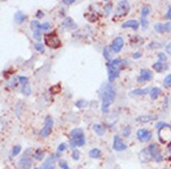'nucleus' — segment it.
Returning a JSON list of instances; mask_svg holds the SVG:
<instances>
[{"label":"nucleus","mask_w":171,"mask_h":169,"mask_svg":"<svg viewBox=\"0 0 171 169\" xmlns=\"http://www.w3.org/2000/svg\"><path fill=\"white\" fill-rule=\"evenodd\" d=\"M99 92L102 98V107H101L102 112L107 113L110 104L114 101V98H116V90H114V88L112 87L111 84L104 83L102 85V87L100 88Z\"/></svg>","instance_id":"f257e3e1"},{"label":"nucleus","mask_w":171,"mask_h":169,"mask_svg":"<svg viewBox=\"0 0 171 169\" xmlns=\"http://www.w3.org/2000/svg\"><path fill=\"white\" fill-rule=\"evenodd\" d=\"M126 61L122 58H114V60L109 61L106 64L107 70H108V79L109 82L112 83L114 79H117L120 75V71L123 69L126 65Z\"/></svg>","instance_id":"f03ea898"},{"label":"nucleus","mask_w":171,"mask_h":169,"mask_svg":"<svg viewBox=\"0 0 171 169\" xmlns=\"http://www.w3.org/2000/svg\"><path fill=\"white\" fill-rule=\"evenodd\" d=\"M85 144V136L82 129H75L70 132V146L72 149L81 147Z\"/></svg>","instance_id":"7ed1b4c3"},{"label":"nucleus","mask_w":171,"mask_h":169,"mask_svg":"<svg viewBox=\"0 0 171 169\" xmlns=\"http://www.w3.org/2000/svg\"><path fill=\"white\" fill-rule=\"evenodd\" d=\"M44 43L47 47L52 48V49H58L62 46V42L59 39V37L57 36V33H50L45 35L44 37Z\"/></svg>","instance_id":"20e7f679"},{"label":"nucleus","mask_w":171,"mask_h":169,"mask_svg":"<svg viewBox=\"0 0 171 169\" xmlns=\"http://www.w3.org/2000/svg\"><path fill=\"white\" fill-rule=\"evenodd\" d=\"M147 148H148L149 153H150V155H151V158H152L156 163L162 162L164 158H163V155H162V153H161L160 148H158V144L152 143V144H150Z\"/></svg>","instance_id":"39448f33"},{"label":"nucleus","mask_w":171,"mask_h":169,"mask_svg":"<svg viewBox=\"0 0 171 169\" xmlns=\"http://www.w3.org/2000/svg\"><path fill=\"white\" fill-rule=\"evenodd\" d=\"M53 126H54V120L50 116H47L45 118L44 122V126L42 127V129L40 131V136L42 138H46L50 135L53 131Z\"/></svg>","instance_id":"423d86ee"},{"label":"nucleus","mask_w":171,"mask_h":169,"mask_svg":"<svg viewBox=\"0 0 171 169\" xmlns=\"http://www.w3.org/2000/svg\"><path fill=\"white\" fill-rule=\"evenodd\" d=\"M129 11H130V5L128 1H120L114 15L117 17H124L129 13Z\"/></svg>","instance_id":"0eeeda50"},{"label":"nucleus","mask_w":171,"mask_h":169,"mask_svg":"<svg viewBox=\"0 0 171 169\" xmlns=\"http://www.w3.org/2000/svg\"><path fill=\"white\" fill-rule=\"evenodd\" d=\"M136 138L141 142H148L152 138V133L146 129H140L136 132Z\"/></svg>","instance_id":"6e6552de"},{"label":"nucleus","mask_w":171,"mask_h":169,"mask_svg":"<svg viewBox=\"0 0 171 169\" xmlns=\"http://www.w3.org/2000/svg\"><path fill=\"white\" fill-rule=\"evenodd\" d=\"M112 148L116 151H123L127 149V145L122 141V139L120 138V136L116 135L113 137V142H112Z\"/></svg>","instance_id":"1a4fd4ad"},{"label":"nucleus","mask_w":171,"mask_h":169,"mask_svg":"<svg viewBox=\"0 0 171 169\" xmlns=\"http://www.w3.org/2000/svg\"><path fill=\"white\" fill-rule=\"evenodd\" d=\"M124 46V38L122 37H117L113 41H112L111 45H110V49L113 51L114 53H119L120 51L122 50Z\"/></svg>","instance_id":"9d476101"},{"label":"nucleus","mask_w":171,"mask_h":169,"mask_svg":"<svg viewBox=\"0 0 171 169\" xmlns=\"http://www.w3.org/2000/svg\"><path fill=\"white\" fill-rule=\"evenodd\" d=\"M153 78V73L151 72L149 69H142L140 72V75L138 77V82L139 83H146V82H150Z\"/></svg>","instance_id":"9b49d317"},{"label":"nucleus","mask_w":171,"mask_h":169,"mask_svg":"<svg viewBox=\"0 0 171 169\" xmlns=\"http://www.w3.org/2000/svg\"><path fill=\"white\" fill-rule=\"evenodd\" d=\"M154 30L158 33H171V21L166 23H156L154 25Z\"/></svg>","instance_id":"f8f14e48"},{"label":"nucleus","mask_w":171,"mask_h":169,"mask_svg":"<svg viewBox=\"0 0 171 169\" xmlns=\"http://www.w3.org/2000/svg\"><path fill=\"white\" fill-rule=\"evenodd\" d=\"M32 166H33V161H32L31 158L24 156L20 160L18 161V167L19 169H31Z\"/></svg>","instance_id":"ddd939ff"},{"label":"nucleus","mask_w":171,"mask_h":169,"mask_svg":"<svg viewBox=\"0 0 171 169\" xmlns=\"http://www.w3.org/2000/svg\"><path fill=\"white\" fill-rule=\"evenodd\" d=\"M57 157H59L58 155H52L50 157H48L45 160V162L42 164V169H55V162L57 160Z\"/></svg>","instance_id":"4468645a"},{"label":"nucleus","mask_w":171,"mask_h":169,"mask_svg":"<svg viewBox=\"0 0 171 169\" xmlns=\"http://www.w3.org/2000/svg\"><path fill=\"white\" fill-rule=\"evenodd\" d=\"M139 159H140V161L142 163H148L149 161L151 160V155L150 153H149L148 148H144L142 149L140 151V153H139Z\"/></svg>","instance_id":"2eb2a0df"},{"label":"nucleus","mask_w":171,"mask_h":169,"mask_svg":"<svg viewBox=\"0 0 171 169\" xmlns=\"http://www.w3.org/2000/svg\"><path fill=\"white\" fill-rule=\"evenodd\" d=\"M150 92V88H143V89H134L129 92V96L136 97V96H144Z\"/></svg>","instance_id":"dca6fc26"},{"label":"nucleus","mask_w":171,"mask_h":169,"mask_svg":"<svg viewBox=\"0 0 171 169\" xmlns=\"http://www.w3.org/2000/svg\"><path fill=\"white\" fill-rule=\"evenodd\" d=\"M123 28H132L133 30H138L140 27V22L136 20H128L122 24Z\"/></svg>","instance_id":"f3484780"},{"label":"nucleus","mask_w":171,"mask_h":169,"mask_svg":"<svg viewBox=\"0 0 171 169\" xmlns=\"http://www.w3.org/2000/svg\"><path fill=\"white\" fill-rule=\"evenodd\" d=\"M153 70H155L158 73H162L164 71L168 70V65L166 63H161V62H156L152 65Z\"/></svg>","instance_id":"a211bd4d"},{"label":"nucleus","mask_w":171,"mask_h":169,"mask_svg":"<svg viewBox=\"0 0 171 169\" xmlns=\"http://www.w3.org/2000/svg\"><path fill=\"white\" fill-rule=\"evenodd\" d=\"M158 117L152 116V115H142V116H139L136 120L141 123H148V122L152 121V120H156Z\"/></svg>","instance_id":"6ab92c4d"},{"label":"nucleus","mask_w":171,"mask_h":169,"mask_svg":"<svg viewBox=\"0 0 171 169\" xmlns=\"http://www.w3.org/2000/svg\"><path fill=\"white\" fill-rule=\"evenodd\" d=\"M92 129H94V132L98 135V136H104L105 133H106V129H105L104 126L102 125V124H100V123L94 124Z\"/></svg>","instance_id":"aec40b11"},{"label":"nucleus","mask_w":171,"mask_h":169,"mask_svg":"<svg viewBox=\"0 0 171 169\" xmlns=\"http://www.w3.org/2000/svg\"><path fill=\"white\" fill-rule=\"evenodd\" d=\"M63 25H64L66 28H69V29L77 28V24H76L74 20H72V18H69V17H67V18L64 19V21H63Z\"/></svg>","instance_id":"412c9836"},{"label":"nucleus","mask_w":171,"mask_h":169,"mask_svg":"<svg viewBox=\"0 0 171 169\" xmlns=\"http://www.w3.org/2000/svg\"><path fill=\"white\" fill-rule=\"evenodd\" d=\"M161 93H162L161 88H158V87L152 88V89H150V92H149V94H150V98L153 100L156 99L161 95Z\"/></svg>","instance_id":"4be33fe9"},{"label":"nucleus","mask_w":171,"mask_h":169,"mask_svg":"<svg viewBox=\"0 0 171 169\" xmlns=\"http://www.w3.org/2000/svg\"><path fill=\"white\" fill-rule=\"evenodd\" d=\"M14 19H15L16 23L21 24L26 20V16L23 13H21V12H17L15 14V16H14Z\"/></svg>","instance_id":"5701e85b"},{"label":"nucleus","mask_w":171,"mask_h":169,"mask_svg":"<svg viewBox=\"0 0 171 169\" xmlns=\"http://www.w3.org/2000/svg\"><path fill=\"white\" fill-rule=\"evenodd\" d=\"M88 155L91 159H99L101 157V150L99 148H92L89 150Z\"/></svg>","instance_id":"b1692460"},{"label":"nucleus","mask_w":171,"mask_h":169,"mask_svg":"<svg viewBox=\"0 0 171 169\" xmlns=\"http://www.w3.org/2000/svg\"><path fill=\"white\" fill-rule=\"evenodd\" d=\"M21 93H22V94L24 95V96H30L31 93H32L31 86H30V85L22 86V89H21Z\"/></svg>","instance_id":"393cba45"},{"label":"nucleus","mask_w":171,"mask_h":169,"mask_svg":"<svg viewBox=\"0 0 171 169\" xmlns=\"http://www.w3.org/2000/svg\"><path fill=\"white\" fill-rule=\"evenodd\" d=\"M31 27L34 31L35 30H41V23L38 20H33L31 22Z\"/></svg>","instance_id":"a878e982"},{"label":"nucleus","mask_w":171,"mask_h":169,"mask_svg":"<svg viewBox=\"0 0 171 169\" xmlns=\"http://www.w3.org/2000/svg\"><path fill=\"white\" fill-rule=\"evenodd\" d=\"M149 14H150V7H149L148 5H145V6L142 7V9H141V15H142V17L146 18V17H147Z\"/></svg>","instance_id":"bb28decb"},{"label":"nucleus","mask_w":171,"mask_h":169,"mask_svg":"<svg viewBox=\"0 0 171 169\" xmlns=\"http://www.w3.org/2000/svg\"><path fill=\"white\" fill-rule=\"evenodd\" d=\"M34 47H35V49L39 51V52H41V53H43L45 51V47H44V45L43 44H41L40 42H37V43H35L34 44Z\"/></svg>","instance_id":"cd10ccee"},{"label":"nucleus","mask_w":171,"mask_h":169,"mask_svg":"<svg viewBox=\"0 0 171 169\" xmlns=\"http://www.w3.org/2000/svg\"><path fill=\"white\" fill-rule=\"evenodd\" d=\"M35 157L36 160H42L43 158H44V151L42 150V149H37V151L35 153Z\"/></svg>","instance_id":"c85d7f7f"},{"label":"nucleus","mask_w":171,"mask_h":169,"mask_svg":"<svg viewBox=\"0 0 171 169\" xmlns=\"http://www.w3.org/2000/svg\"><path fill=\"white\" fill-rule=\"evenodd\" d=\"M33 37H34V39H35L36 41L40 42L41 39H42V31H41V30H35L33 33Z\"/></svg>","instance_id":"c756f323"},{"label":"nucleus","mask_w":171,"mask_h":169,"mask_svg":"<svg viewBox=\"0 0 171 169\" xmlns=\"http://www.w3.org/2000/svg\"><path fill=\"white\" fill-rule=\"evenodd\" d=\"M162 47V44H161L160 42H151L149 45L147 46V48H149V49H156V48H161Z\"/></svg>","instance_id":"7c9ffc66"},{"label":"nucleus","mask_w":171,"mask_h":169,"mask_svg":"<svg viewBox=\"0 0 171 169\" xmlns=\"http://www.w3.org/2000/svg\"><path fill=\"white\" fill-rule=\"evenodd\" d=\"M163 84H164V87H166V88L171 87V74H168L167 76L164 78Z\"/></svg>","instance_id":"2f4dec72"},{"label":"nucleus","mask_w":171,"mask_h":169,"mask_svg":"<svg viewBox=\"0 0 171 169\" xmlns=\"http://www.w3.org/2000/svg\"><path fill=\"white\" fill-rule=\"evenodd\" d=\"M21 151V146L20 145H16L13 147V150H12V157H16L20 153Z\"/></svg>","instance_id":"473e14b6"},{"label":"nucleus","mask_w":171,"mask_h":169,"mask_svg":"<svg viewBox=\"0 0 171 169\" xmlns=\"http://www.w3.org/2000/svg\"><path fill=\"white\" fill-rule=\"evenodd\" d=\"M18 83L22 86L28 85V78L26 76H18Z\"/></svg>","instance_id":"72a5a7b5"},{"label":"nucleus","mask_w":171,"mask_h":169,"mask_svg":"<svg viewBox=\"0 0 171 169\" xmlns=\"http://www.w3.org/2000/svg\"><path fill=\"white\" fill-rule=\"evenodd\" d=\"M140 24L142 25V27H143V29H146L148 27L149 25V22L147 20V18H144V17H142L141 20H140Z\"/></svg>","instance_id":"f704fd0d"},{"label":"nucleus","mask_w":171,"mask_h":169,"mask_svg":"<svg viewBox=\"0 0 171 169\" xmlns=\"http://www.w3.org/2000/svg\"><path fill=\"white\" fill-rule=\"evenodd\" d=\"M76 106H77L78 107H85L88 106V102L84 99H81V100H79V101L76 102Z\"/></svg>","instance_id":"c9c22d12"},{"label":"nucleus","mask_w":171,"mask_h":169,"mask_svg":"<svg viewBox=\"0 0 171 169\" xmlns=\"http://www.w3.org/2000/svg\"><path fill=\"white\" fill-rule=\"evenodd\" d=\"M158 62H161V63H166V61H167V56H166L165 53H163V52L158 53Z\"/></svg>","instance_id":"e433bc0d"},{"label":"nucleus","mask_w":171,"mask_h":169,"mask_svg":"<svg viewBox=\"0 0 171 169\" xmlns=\"http://www.w3.org/2000/svg\"><path fill=\"white\" fill-rule=\"evenodd\" d=\"M72 159H74L75 161H78L80 159V151L78 150V149H74L72 150Z\"/></svg>","instance_id":"4c0bfd02"},{"label":"nucleus","mask_w":171,"mask_h":169,"mask_svg":"<svg viewBox=\"0 0 171 169\" xmlns=\"http://www.w3.org/2000/svg\"><path fill=\"white\" fill-rule=\"evenodd\" d=\"M103 55L106 60H110V53H109V48L108 47H104L103 48Z\"/></svg>","instance_id":"58836bf2"},{"label":"nucleus","mask_w":171,"mask_h":169,"mask_svg":"<svg viewBox=\"0 0 171 169\" xmlns=\"http://www.w3.org/2000/svg\"><path fill=\"white\" fill-rule=\"evenodd\" d=\"M66 147H67L66 143H61L60 145L58 146V148H57L58 153H62V151H64L65 149H66Z\"/></svg>","instance_id":"ea45409f"},{"label":"nucleus","mask_w":171,"mask_h":169,"mask_svg":"<svg viewBox=\"0 0 171 169\" xmlns=\"http://www.w3.org/2000/svg\"><path fill=\"white\" fill-rule=\"evenodd\" d=\"M131 133V129H130V126H126V127H124V129H123V136L124 137H128L129 135H130Z\"/></svg>","instance_id":"a19ab883"},{"label":"nucleus","mask_w":171,"mask_h":169,"mask_svg":"<svg viewBox=\"0 0 171 169\" xmlns=\"http://www.w3.org/2000/svg\"><path fill=\"white\" fill-rule=\"evenodd\" d=\"M50 28V22H44L43 24H41V30H48Z\"/></svg>","instance_id":"79ce46f5"},{"label":"nucleus","mask_w":171,"mask_h":169,"mask_svg":"<svg viewBox=\"0 0 171 169\" xmlns=\"http://www.w3.org/2000/svg\"><path fill=\"white\" fill-rule=\"evenodd\" d=\"M142 55H143V52L142 51H136L132 55V58L133 60H138V58H141Z\"/></svg>","instance_id":"37998d69"},{"label":"nucleus","mask_w":171,"mask_h":169,"mask_svg":"<svg viewBox=\"0 0 171 169\" xmlns=\"http://www.w3.org/2000/svg\"><path fill=\"white\" fill-rule=\"evenodd\" d=\"M59 165H60V167L62 168V169H70L69 166H68L67 162H65V161H60Z\"/></svg>","instance_id":"c03bdc74"},{"label":"nucleus","mask_w":171,"mask_h":169,"mask_svg":"<svg viewBox=\"0 0 171 169\" xmlns=\"http://www.w3.org/2000/svg\"><path fill=\"white\" fill-rule=\"evenodd\" d=\"M111 9H112V5H111V4H107V5H106V7H105V16H108V15H109V13H110V11H111Z\"/></svg>","instance_id":"a18cd8bd"},{"label":"nucleus","mask_w":171,"mask_h":169,"mask_svg":"<svg viewBox=\"0 0 171 169\" xmlns=\"http://www.w3.org/2000/svg\"><path fill=\"white\" fill-rule=\"evenodd\" d=\"M165 50H166V53H167V55H171V42L168 43L167 45L165 46Z\"/></svg>","instance_id":"49530a36"},{"label":"nucleus","mask_w":171,"mask_h":169,"mask_svg":"<svg viewBox=\"0 0 171 169\" xmlns=\"http://www.w3.org/2000/svg\"><path fill=\"white\" fill-rule=\"evenodd\" d=\"M63 4H65V5H70V4L75 3V0H63Z\"/></svg>","instance_id":"de8ad7c7"},{"label":"nucleus","mask_w":171,"mask_h":169,"mask_svg":"<svg viewBox=\"0 0 171 169\" xmlns=\"http://www.w3.org/2000/svg\"><path fill=\"white\" fill-rule=\"evenodd\" d=\"M166 18L168 19V20L171 21V6H169V9H168L167 13H166Z\"/></svg>","instance_id":"09e8293b"},{"label":"nucleus","mask_w":171,"mask_h":169,"mask_svg":"<svg viewBox=\"0 0 171 169\" xmlns=\"http://www.w3.org/2000/svg\"><path fill=\"white\" fill-rule=\"evenodd\" d=\"M43 16H44V14H43V12H42V11H38V12H37V14H36V17H37L38 19L42 18Z\"/></svg>","instance_id":"8fccbe9b"},{"label":"nucleus","mask_w":171,"mask_h":169,"mask_svg":"<svg viewBox=\"0 0 171 169\" xmlns=\"http://www.w3.org/2000/svg\"><path fill=\"white\" fill-rule=\"evenodd\" d=\"M168 150H169V153H170V155H171V143L168 145Z\"/></svg>","instance_id":"3c124183"},{"label":"nucleus","mask_w":171,"mask_h":169,"mask_svg":"<svg viewBox=\"0 0 171 169\" xmlns=\"http://www.w3.org/2000/svg\"><path fill=\"white\" fill-rule=\"evenodd\" d=\"M34 169H40V168H37V167H36V168H34Z\"/></svg>","instance_id":"603ef678"}]
</instances>
